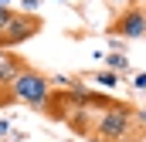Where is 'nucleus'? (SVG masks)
Returning <instances> with one entry per match:
<instances>
[{
  "instance_id": "nucleus-4",
  "label": "nucleus",
  "mask_w": 146,
  "mask_h": 142,
  "mask_svg": "<svg viewBox=\"0 0 146 142\" xmlns=\"http://www.w3.org/2000/svg\"><path fill=\"white\" fill-rule=\"evenodd\" d=\"M41 31V20H37L34 14H21L17 10V17H14V24L3 31V44L7 47H14V44H24L27 37H34Z\"/></svg>"
},
{
  "instance_id": "nucleus-7",
  "label": "nucleus",
  "mask_w": 146,
  "mask_h": 142,
  "mask_svg": "<svg viewBox=\"0 0 146 142\" xmlns=\"http://www.w3.org/2000/svg\"><path fill=\"white\" fill-rule=\"evenodd\" d=\"M95 81H99L102 88H115V85H119V74H115V71H99Z\"/></svg>"
},
{
  "instance_id": "nucleus-10",
  "label": "nucleus",
  "mask_w": 146,
  "mask_h": 142,
  "mask_svg": "<svg viewBox=\"0 0 146 142\" xmlns=\"http://www.w3.org/2000/svg\"><path fill=\"white\" fill-rule=\"evenodd\" d=\"M136 88H146V74H136Z\"/></svg>"
},
{
  "instance_id": "nucleus-13",
  "label": "nucleus",
  "mask_w": 146,
  "mask_h": 142,
  "mask_svg": "<svg viewBox=\"0 0 146 142\" xmlns=\"http://www.w3.org/2000/svg\"><path fill=\"white\" fill-rule=\"evenodd\" d=\"M0 47H7V44H3V34H0Z\"/></svg>"
},
{
  "instance_id": "nucleus-8",
  "label": "nucleus",
  "mask_w": 146,
  "mask_h": 142,
  "mask_svg": "<svg viewBox=\"0 0 146 142\" xmlns=\"http://www.w3.org/2000/svg\"><path fill=\"white\" fill-rule=\"evenodd\" d=\"M14 17H17V10H14V7H0V34L14 24Z\"/></svg>"
},
{
  "instance_id": "nucleus-3",
  "label": "nucleus",
  "mask_w": 146,
  "mask_h": 142,
  "mask_svg": "<svg viewBox=\"0 0 146 142\" xmlns=\"http://www.w3.org/2000/svg\"><path fill=\"white\" fill-rule=\"evenodd\" d=\"M109 34L112 37H126V41L143 37L146 34V10H143V7H129V10H122V14L112 20Z\"/></svg>"
},
{
  "instance_id": "nucleus-5",
  "label": "nucleus",
  "mask_w": 146,
  "mask_h": 142,
  "mask_svg": "<svg viewBox=\"0 0 146 142\" xmlns=\"http://www.w3.org/2000/svg\"><path fill=\"white\" fill-rule=\"evenodd\" d=\"M21 71H24V61H17V58H3V61H0V85H7V81L14 85V78H17Z\"/></svg>"
},
{
  "instance_id": "nucleus-14",
  "label": "nucleus",
  "mask_w": 146,
  "mask_h": 142,
  "mask_svg": "<svg viewBox=\"0 0 146 142\" xmlns=\"http://www.w3.org/2000/svg\"><path fill=\"white\" fill-rule=\"evenodd\" d=\"M143 142H146V135H143Z\"/></svg>"
},
{
  "instance_id": "nucleus-1",
  "label": "nucleus",
  "mask_w": 146,
  "mask_h": 142,
  "mask_svg": "<svg viewBox=\"0 0 146 142\" xmlns=\"http://www.w3.org/2000/svg\"><path fill=\"white\" fill-rule=\"evenodd\" d=\"M133 105H126V102H119V105L112 108H102L99 112V118H92L88 122V139L95 142H129V132H133Z\"/></svg>"
},
{
  "instance_id": "nucleus-11",
  "label": "nucleus",
  "mask_w": 146,
  "mask_h": 142,
  "mask_svg": "<svg viewBox=\"0 0 146 142\" xmlns=\"http://www.w3.org/2000/svg\"><path fill=\"white\" fill-rule=\"evenodd\" d=\"M10 132V122H0V135H7Z\"/></svg>"
},
{
  "instance_id": "nucleus-6",
  "label": "nucleus",
  "mask_w": 146,
  "mask_h": 142,
  "mask_svg": "<svg viewBox=\"0 0 146 142\" xmlns=\"http://www.w3.org/2000/svg\"><path fill=\"white\" fill-rule=\"evenodd\" d=\"M109 71H115V74L122 71V74H126V71H129V58H126V54H109Z\"/></svg>"
},
{
  "instance_id": "nucleus-12",
  "label": "nucleus",
  "mask_w": 146,
  "mask_h": 142,
  "mask_svg": "<svg viewBox=\"0 0 146 142\" xmlns=\"http://www.w3.org/2000/svg\"><path fill=\"white\" fill-rule=\"evenodd\" d=\"M0 7H10V0H0Z\"/></svg>"
},
{
  "instance_id": "nucleus-9",
  "label": "nucleus",
  "mask_w": 146,
  "mask_h": 142,
  "mask_svg": "<svg viewBox=\"0 0 146 142\" xmlns=\"http://www.w3.org/2000/svg\"><path fill=\"white\" fill-rule=\"evenodd\" d=\"M37 3H41V0H21V7H24V10H34Z\"/></svg>"
},
{
  "instance_id": "nucleus-2",
  "label": "nucleus",
  "mask_w": 146,
  "mask_h": 142,
  "mask_svg": "<svg viewBox=\"0 0 146 142\" xmlns=\"http://www.w3.org/2000/svg\"><path fill=\"white\" fill-rule=\"evenodd\" d=\"M10 95H14V98H21L24 105H31V108H37V112H44V108H48V102H51V81H48L41 71L24 68L17 78H14Z\"/></svg>"
}]
</instances>
